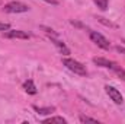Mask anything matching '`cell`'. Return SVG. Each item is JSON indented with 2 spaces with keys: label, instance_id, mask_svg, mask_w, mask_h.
<instances>
[{
  "label": "cell",
  "instance_id": "cell-14",
  "mask_svg": "<svg viewBox=\"0 0 125 124\" xmlns=\"http://www.w3.org/2000/svg\"><path fill=\"white\" fill-rule=\"evenodd\" d=\"M41 29H44V31L47 32V34H51V37H57V34L52 31L51 28H47V26H41Z\"/></svg>",
  "mask_w": 125,
  "mask_h": 124
},
{
  "label": "cell",
  "instance_id": "cell-6",
  "mask_svg": "<svg viewBox=\"0 0 125 124\" xmlns=\"http://www.w3.org/2000/svg\"><path fill=\"white\" fill-rule=\"evenodd\" d=\"M4 38H19V39H29V34H26L25 31H7L4 34Z\"/></svg>",
  "mask_w": 125,
  "mask_h": 124
},
{
  "label": "cell",
  "instance_id": "cell-9",
  "mask_svg": "<svg viewBox=\"0 0 125 124\" xmlns=\"http://www.w3.org/2000/svg\"><path fill=\"white\" fill-rule=\"evenodd\" d=\"M23 89H25V92L31 93V95H35V93H36V86H35L33 80H31V79L23 83Z\"/></svg>",
  "mask_w": 125,
  "mask_h": 124
},
{
  "label": "cell",
  "instance_id": "cell-1",
  "mask_svg": "<svg viewBox=\"0 0 125 124\" xmlns=\"http://www.w3.org/2000/svg\"><path fill=\"white\" fill-rule=\"evenodd\" d=\"M93 63H94V64H97V66H100V67H106V69L114 70L116 74H119L122 79H125V70H124V69H121V66H118L115 62H111V60L103 59V57H94Z\"/></svg>",
  "mask_w": 125,
  "mask_h": 124
},
{
  "label": "cell",
  "instance_id": "cell-15",
  "mask_svg": "<svg viewBox=\"0 0 125 124\" xmlns=\"http://www.w3.org/2000/svg\"><path fill=\"white\" fill-rule=\"evenodd\" d=\"M44 1H47V3H50V4H58V0H44Z\"/></svg>",
  "mask_w": 125,
  "mask_h": 124
},
{
  "label": "cell",
  "instance_id": "cell-13",
  "mask_svg": "<svg viewBox=\"0 0 125 124\" xmlns=\"http://www.w3.org/2000/svg\"><path fill=\"white\" fill-rule=\"evenodd\" d=\"M9 29H10V25H9V24L0 22V32H1V31H9Z\"/></svg>",
  "mask_w": 125,
  "mask_h": 124
},
{
  "label": "cell",
  "instance_id": "cell-11",
  "mask_svg": "<svg viewBox=\"0 0 125 124\" xmlns=\"http://www.w3.org/2000/svg\"><path fill=\"white\" fill-rule=\"evenodd\" d=\"M96 3V6L100 9V10H106L108 9V4H109V0H93Z\"/></svg>",
  "mask_w": 125,
  "mask_h": 124
},
{
  "label": "cell",
  "instance_id": "cell-5",
  "mask_svg": "<svg viewBox=\"0 0 125 124\" xmlns=\"http://www.w3.org/2000/svg\"><path fill=\"white\" fill-rule=\"evenodd\" d=\"M105 91H106V93L109 95V98L115 102V104H122L124 102V98H122V95H121V92L116 89V88H114V86H109V85H106L105 86Z\"/></svg>",
  "mask_w": 125,
  "mask_h": 124
},
{
  "label": "cell",
  "instance_id": "cell-8",
  "mask_svg": "<svg viewBox=\"0 0 125 124\" xmlns=\"http://www.w3.org/2000/svg\"><path fill=\"white\" fill-rule=\"evenodd\" d=\"M33 110L39 114V115H47V114H51V112H54L55 111V108L54 107H36V105H33Z\"/></svg>",
  "mask_w": 125,
  "mask_h": 124
},
{
  "label": "cell",
  "instance_id": "cell-12",
  "mask_svg": "<svg viewBox=\"0 0 125 124\" xmlns=\"http://www.w3.org/2000/svg\"><path fill=\"white\" fill-rule=\"evenodd\" d=\"M80 121L82 123H97L96 118H90V117H86V115H80Z\"/></svg>",
  "mask_w": 125,
  "mask_h": 124
},
{
  "label": "cell",
  "instance_id": "cell-4",
  "mask_svg": "<svg viewBox=\"0 0 125 124\" xmlns=\"http://www.w3.org/2000/svg\"><path fill=\"white\" fill-rule=\"evenodd\" d=\"M3 9H4V12H7V13H23V12H28V10H29L28 4H25V3H22V1H10V3H7Z\"/></svg>",
  "mask_w": 125,
  "mask_h": 124
},
{
  "label": "cell",
  "instance_id": "cell-16",
  "mask_svg": "<svg viewBox=\"0 0 125 124\" xmlns=\"http://www.w3.org/2000/svg\"><path fill=\"white\" fill-rule=\"evenodd\" d=\"M116 50H118V51H121V53H125V50H124V48H121V47H116Z\"/></svg>",
  "mask_w": 125,
  "mask_h": 124
},
{
  "label": "cell",
  "instance_id": "cell-10",
  "mask_svg": "<svg viewBox=\"0 0 125 124\" xmlns=\"http://www.w3.org/2000/svg\"><path fill=\"white\" fill-rule=\"evenodd\" d=\"M44 123L45 124H51V123H60V124H65V118H62V117H50V118H47V120H44Z\"/></svg>",
  "mask_w": 125,
  "mask_h": 124
},
{
  "label": "cell",
  "instance_id": "cell-7",
  "mask_svg": "<svg viewBox=\"0 0 125 124\" xmlns=\"http://www.w3.org/2000/svg\"><path fill=\"white\" fill-rule=\"evenodd\" d=\"M50 39H51V42H52V44H54V45H55V47H57V48L61 51L62 54H65V56H67V54H70V50L65 47V44H64L62 41L57 39L55 37H50Z\"/></svg>",
  "mask_w": 125,
  "mask_h": 124
},
{
  "label": "cell",
  "instance_id": "cell-2",
  "mask_svg": "<svg viewBox=\"0 0 125 124\" xmlns=\"http://www.w3.org/2000/svg\"><path fill=\"white\" fill-rule=\"evenodd\" d=\"M62 64H64L68 70H71L73 73H76V74H80V76H86V74H87L86 67H84L80 62H77V60H73V59H62Z\"/></svg>",
  "mask_w": 125,
  "mask_h": 124
},
{
  "label": "cell",
  "instance_id": "cell-3",
  "mask_svg": "<svg viewBox=\"0 0 125 124\" xmlns=\"http://www.w3.org/2000/svg\"><path fill=\"white\" fill-rule=\"evenodd\" d=\"M89 37H90V39L93 41L97 47H100V48H103V50H108V48L111 47L109 39H108L106 37H103L102 34H99L97 31H90L89 32Z\"/></svg>",
  "mask_w": 125,
  "mask_h": 124
}]
</instances>
